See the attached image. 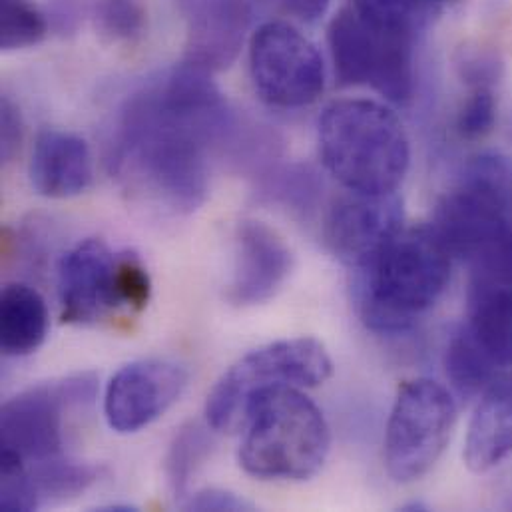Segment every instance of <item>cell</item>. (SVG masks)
Instances as JSON below:
<instances>
[{
    "label": "cell",
    "instance_id": "cell-27",
    "mask_svg": "<svg viewBox=\"0 0 512 512\" xmlns=\"http://www.w3.org/2000/svg\"><path fill=\"white\" fill-rule=\"evenodd\" d=\"M118 289L122 307L132 311H142L152 293L150 275L144 263L132 254H120V271H118Z\"/></svg>",
    "mask_w": 512,
    "mask_h": 512
},
{
    "label": "cell",
    "instance_id": "cell-12",
    "mask_svg": "<svg viewBox=\"0 0 512 512\" xmlns=\"http://www.w3.org/2000/svg\"><path fill=\"white\" fill-rule=\"evenodd\" d=\"M120 254L102 240L76 244L58 265L60 317L70 325H92L122 307L118 289Z\"/></svg>",
    "mask_w": 512,
    "mask_h": 512
},
{
    "label": "cell",
    "instance_id": "cell-20",
    "mask_svg": "<svg viewBox=\"0 0 512 512\" xmlns=\"http://www.w3.org/2000/svg\"><path fill=\"white\" fill-rule=\"evenodd\" d=\"M30 477L34 483V489L38 493V499H64L74 497L88 487H92L98 477L100 469L88 463L68 461L62 457H54L50 461L34 463L30 469Z\"/></svg>",
    "mask_w": 512,
    "mask_h": 512
},
{
    "label": "cell",
    "instance_id": "cell-28",
    "mask_svg": "<svg viewBox=\"0 0 512 512\" xmlns=\"http://www.w3.org/2000/svg\"><path fill=\"white\" fill-rule=\"evenodd\" d=\"M461 78L471 86V88H495L503 74V64L499 56L491 50L477 48V50H463L461 58L457 62Z\"/></svg>",
    "mask_w": 512,
    "mask_h": 512
},
{
    "label": "cell",
    "instance_id": "cell-30",
    "mask_svg": "<svg viewBox=\"0 0 512 512\" xmlns=\"http://www.w3.org/2000/svg\"><path fill=\"white\" fill-rule=\"evenodd\" d=\"M184 509L186 511H198V512H238V511H252L254 507L230 493V491H222V489H208V491H200L196 495H192L186 503H184Z\"/></svg>",
    "mask_w": 512,
    "mask_h": 512
},
{
    "label": "cell",
    "instance_id": "cell-22",
    "mask_svg": "<svg viewBox=\"0 0 512 512\" xmlns=\"http://www.w3.org/2000/svg\"><path fill=\"white\" fill-rule=\"evenodd\" d=\"M48 34L46 16L30 0H0V46L22 50L40 44Z\"/></svg>",
    "mask_w": 512,
    "mask_h": 512
},
{
    "label": "cell",
    "instance_id": "cell-4",
    "mask_svg": "<svg viewBox=\"0 0 512 512\" xmlns=\"http://www.w3.org/2000/svg\"><path fill=\"white\" fill-rule=\"evenodd\" d=\"M244 427L240 465L261 481H307L323 469L331 449L321 409L297 387L256 395Z\"/></svg>",
    "mask_w": 512,
    "mask_h": 512
},
{
    "label": "cell",
    "instance_id": "cell-7",
    "mask_svg": "<svg viewBox=\"0 0 512 512\" xmlns=\"http://www.w3.org/2000/svg\"><path fill=\"white\" fill-rule=\"evenodd\" d=\"M457 421L449 389L433 379H413L399 387L387 431L385 469L395 483L425 477L445 453Z\"/></svg>",
    "mask_w": 512,
    "mask_h": 512
},
{
    "label": "cell",
    "instance_id": "cell-18",
    "mask_svg": "<svg viewBox=\"0 0 512 512\" xmlns=\"http://www.w3.org/2000/svg\"><path fill=\"white\" fill-rule=\"evenodd\" d=\"M48 335L42 295L24 283H10L0 295V347L8 357L34 353Z\"/></svg>",
    "mask_w": 512,
    "mask_h": 512
},
{
    "label": "cell",
    "instance_id": "cell-32",
    "mask_svg": "<svg viewBox=\"0 0 512 512\" xmlns=\"http://www.w3.org/2000/svg\"><path fill=\"white\" fill-rule=\"evenodd\" d=\"M54 2V20L60 30H70L80 18L82 0H52Z\"/></svg>",
    "mask_w": 512,
    "mask_h": 512
},
{
    "label": "cell",
    "instance_id": "cell-14",
    "mask_svg": "<svg viewBox=\"0 0 512 512\" xmlns=\"http://www.w3.org/2000/svg\"><path fill=\"white\" fill-rule=\"evenodd\" d=\"M291 269L293 254L281 236L263 222L248 220L238 228L228 299L240 307L265 303L285 285Z\"/></svg>",
    "mask_w": 512,
    "mask_h": 512
},
{
    "label": "cell",
    "instance_id": "cell-24",
    "mask_svg": "<svg viewBox=\"0 0 512 512\" xmlns=\"http://www.w3.org/2000/svg\"><path fill=\"white\" fill-rule=\"evenodd\" d=\"M210 447H212V441L206 429L198 425L184 427L180 435H176L174 445L168 453V465H166L168 481L176 495H182L188 489L192 475L208 457Z\"/></svg>",
    "mask_w": 512,
    "mask_h": 512
},
{
    "label": "cell",
    "instance_id": "cell-29",
    "mask_svg": "<svg viewBox=\"0 0 512 512\" xmlns=\"http://www.w3.org/2000/svg\"><path fill=\"white\" fill-rule=\"evenodd\" d=\"M0 152H2V162L8 164L14 160V156L20 150L22 138H24V128H22V116L16 104L10 98H2L0 106Z\"/></svg>",
    "mask_w": 512,
    "mask_h": 512
},
{
    "label": "cell",
    "instance_id": "cell-3",
    "mask_svg": "<svg viewBox=\"0 0 512 512\" xmlns=\"http://www.w3.org/2000/svg\"><path fill=\"white\" fill-rule=\"evenodd\" d=\"M451 261L433 226L403 228L359 271L357 307L365 325L377 333L411 329L449 287Z\"/></svg>",
    "mask_w": 512,
    "mask_h": 512
},
{
    "label": "cell",
    "instance_id": "cell-19",
    "mask_svg": "<svg viewBox=\"0 0 512 512\" xmlns=\"http://www.w3.org/2000/svg\"><path fill=\"white\" fill-rule=\"evenodd\" d=\"M445 371L455 391L463 397L483 393L499 373L495 363L481 351L465 325L451 337L447 345Z\"/></svg>",
    "mask_w": 512,
    "mask_h": 512
},
{
    "label": "cell",
    "instance_id": "cell-21",
    "mask_svg": "<svg viewBox=\"0 0 512 512\" xmlns=\"http://www.w3.org/2000/svg\"><path fill=\"white\" fill-rule=\"evenodd\" d=\"M359 14L409 34L419 36L441 12L437 0H349Z\"/></svg>",
    "mask_w": 512,
    "mask_h": 512
},
{
    "label": "cell",
    "instance_id": "cell-6",
    "mask_svg": "<svg viewBox=\"0 0 512 512\" xmlns=\"http://www.w3.org/2000/svg\"><path fill=\"white\" fill-rule=\"evenodd\" d=\"M417 38L383 26L345 4L327 30L337 82L367 86L393 104H409L415 94Z\"/></svg>",
    "mask_w": 512,
    "mask_h": 512
},
{
    "label": "cell",
    "instance_id": "cell-17",
    "mask_svg": "<svg viewBox=\"0 0 512 512\" xmlns=\"http://www.w3.org/2000/svg\"><path fill=\"white\" fill-rule=\"evenodd\" d=\"M465 329L499 371L511 369L512 287H469Z\"/></svg>",
    "mask_w": 512,
    "mask_h": 512
},
{
    "label": "cell",
    "instance_id": "cell-1",
    "mask_svg": "<svg viewBox=\"0 0 512 512\" xmlns=\"http://www.w3.org/2000/svg\"><path fill=\"white\" fill-rule=\"evenodd\" d=\"M236 134V116L212 74L184 62L122 104L110 164L130 192L192 214L206 202L212 156Z\"/></svg>",
    "mask_w": 512,
    "mask_h": 512
},
{
    "label": "cell",
    "instance_id": "cell-9",
    "mask_svg": "<svg viewBox=\"0 0 512 512\" xmlns=\"http://www.w3.org/2000/svg\"><path fill=\"white\" fill-rule=\"evenodd\" d=\"M96 379L78 375L54 385H38L8 399L0 411L2 453L26 465L60 457L64 437L62 419L66 405L94 399Z\"/></svg>",
    "mask_w": 512,
    "mask_h": 512
},
{
    "label": "cell",
    "instance_id": "cell-25",
    "mask_svg": "<svg viewBox=\"0 0 512 512\" xmlns=\"http://www.w3.org/2000/svg\"><path fill=\"white\" fill-rule=\"evenodd\" d=\"M40 505L28 465L10 453H2L0 507L6 512L34 511Z\"/></svg>",
    "mask_w": 512,
    "mask_h": 512
},
{
    "label": "cell",
    "instance_id": "cell-23",
    "mask_svg": "<svg viewBox=\"0 0 512 512\" xmlns=\"http://www.w3.org/2000/svg\"><path fill=\"white\" fill-rule=\"evenodd\" d=\"M96 30L110 42H132L146 30L148 14L142 0H94Z\"/></svg>",
    "mask_w": 512,
    "mask_h": 512
},
{
    "label": "cell",
    "instance_id": "cell-33",
    "mask_svg": "<svg viewBox=\"0 0 512 512\" xmlns=\"http://www.w3.org/2000/svg\"><path fill=\"white\" fill-rule=\"evenodd\" d=\"M441 6H445V4H449V2H453V0H437Z\"/></svg>",
    "mask_w": 512,
    "mask_h": 512
},
{
    "label": "cell",
    "instance_id": "cell-8",
    "mask_svg": "<svg viewBox=\"0 0 512 512\" xmlns=\"http://www.w3.org/2000/svg\"><path fill=\"white\" fill-rule=\"evenodd\" d=\"M250 74L257 96L281 110H299L325 90V64L315 44L287 22L261 24L250 38Z\"/></svg>",
    "mask_w": 512,
    "mask_h": 512
},
{
    "label": "cell",
    "instance_id": "cell-2",
    "mask_svg": "<svg viewBox=\"0 0 512 512\" xmlns=\"http://www.w3.org/2000/svg\"><path fill=\"white\" fill-rule=\"evenodd\" d=\"M317 144L325 170L347 192L393 194L409 172L405 126L375 100L347 98L329 104L317 122Z\"/></svg>",
    "mask_w": 512,
    "mask_h": 512
},
{
    "label": "cell",
    "instance_id": "cell-26",
    "mask_svg": "<svg viewBox=\"0 0 512 512\" xmlns=\"http://www.w3.org/2000/svg\"><path fill=\"white\" fill-rule=\"evenodd\" d=\"M497 124L495 88H471L457 116V132L463 140L477 142L487 138Z\"/></svg>",
    "mask_w": 512,
    "mask_h": 512
},
{
    "label": "cell",
    "instance_id": "cell-15",
    "mask_svg": "<svg viewBox=\"0 0 512 512\" xmlns=\"http://www.w3.org/2000/svg\"><path fill=\"white\" fill-rule=\"evenodd\" d=\"M28 174L32 188L44 198L80 196L92 186L94 178L90 148L76 134L44 130L34 142Z\"/></svg>",
    "mask_w": 512,
    "mask_h": 512
},
{
    "label": "cell",
    "instance_id": "cell-16",
    "mask_svg": "<svg viewBox=\"0 0 512 512\" xmlns=\"http://www.w3.org/2000/svg\"><path fill=\"white\" fill-rule=\"evenodd\" d=\"M512 455V375L497 377L477 405L465 441V463L487 473Z\"/></svg>",
    "mask_w": 512,
    "mask_h": 512
},
{
    "label": "cell",
    "instance_id": "cell-11",
    "mask_svg": "<svg viewBox=\"0 0 512 512\" xmlns=\"http://www.w3.org/2000/svg\"><path fill=\"white\" fill-rule=\"evenodd\" d=\"M188 371L168 359L124 365L108 383L104 415L116 433H138L158 421L184 393Z\"/></svg>",
    "mask_w": 512,
    "mask_h": 512
},
{
    "label": "cell",
    "instance_id": "cell-13",
    "mask_svg": "<svg viewBox=\"0 0 512 512\" xmlns=\"http://www.w3.org/2000/svg\"><path fill=\"white\" fill-rule=\"evenodd\" d=\"M186 24V60L210 74L230 68L250 32V0H176Z\"/></svg>",
    "mask_w": 512,
    "mask_h": 512
},
{
    "label": "cell",
    "instance_id": "cell-10",
    "mask_svg": "<svg viewBox=\"0 0 512 512\" xmlns=\"http://www.w3.org/2000/svg\"><path fill=\"white\" fill-rule=\"evenodd\" d=\"M403 218V200L397 192H347L329 208L323 238L333 256L361 271L403 230Z\"/></svg>",
    "mask_w": 512,
    "mask_h": 512
},
{
    "label": "cell",
    "instance_id": "cell-31",
    "mask_svg": "<svg viewBox=\"0 0 512 512\" xmlns=\"http://www.w3.org/2000/svg\"><path fill=\"white\" fill-rule=\"evenodd\" d=\"M283 8L303 22H317L329 8L331 0H281Z\"/></svg>",
    "mask_w": 512,
    "mask_h": 512
},
{
    "label": "cell",
    "instance_id": "cell-5",
    "mask_svg": "<svg viewBox=\"0 0 512 512\" xmlns=\"http://www.w3.org/2000/svg\"><path fill=\"white\" fill-rule=\"evenodd\" d=\"M333 375V361L315 337L267 343L232 365L206 403L208 425L232 433L244 427L252 399L275 387H317Z\"/></svg>",
    "mask_w": 512,
    "mask_h": 512
}]
</instances>
